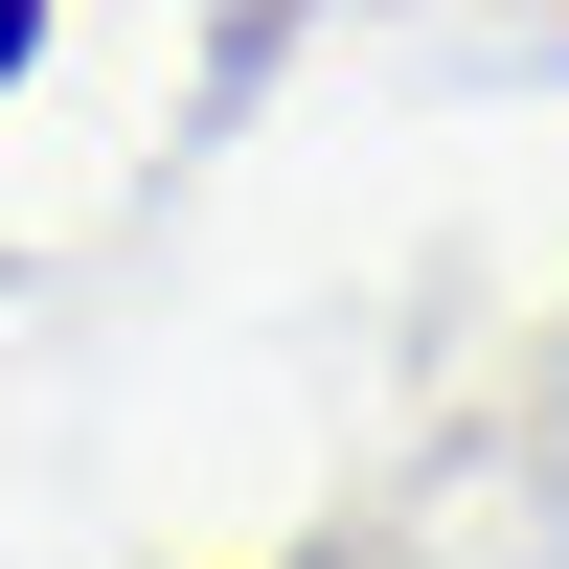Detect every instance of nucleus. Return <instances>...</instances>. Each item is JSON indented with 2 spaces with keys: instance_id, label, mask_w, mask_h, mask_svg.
<instances>
[{
  "instance_id": "1",
  "label": "nucleus",
  "mask_w": 569,
  "mask_h": 569,
  "mask_svg": "<svg viewBox=\"0 0 569 569\" xmlns=\"http://www.w3.org/2000/svg\"><path fill=\"white\" fill-rule=\"evenodd\" d=\"M0 69H23V0H0Z\"/></svg>"
}]
</instances>
